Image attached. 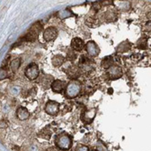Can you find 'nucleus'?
Listing matches in <instances>:
<instances>
[{"mask_svg": "<svg viewBox=\"0 0 151 151\" xmlns=\"http://www.w3.org/2000/svg\"><path fill=\"white\" fill-rule=\"evenodd\" d=\"M137 47L140 49H145L147 47V42L146 38H140L137 43Z\"/></svg>", "mask_w": 151, "mask_h": 151, "instance_id": "aec40b11", "label": "nucleus"}, {"mask_svg": "<svg viewBox=\"0 0 151 151\" xmlns=\"http://www.w3.org/2000/svg\"><path fill=\"white\" fill-rule=\"evenodd\" d=\"M146 27H147V31H151V21H149L148 23H147V25H146Z\"/></svg>", "mask_w": 151, "mask_h": 151, "instance_id": "cd10ccee", "label": "nucleus"}, {"mask_svg": "<svg viewBox=\"0 0 151 151\" xmlns=\"http://www.w3.org/2000/svg\"><path fill=\"white\" fill-rule=\"evenodd\" d=\"M51 135H52V132L49 130V128L48 127H46L44 129H42V130L39 132L38 136L42 138H44V139H49L51 137Z\"/></svg>", "mask_w": 151, "mask_h": 151, "instance_id": "a211bd4d", "label": "nucleus"}, {"mask_svg": "<svg viewBox=\"0 0 151 151\" xmlns=\"http://www.w3.org/2000/svg\"><path fill=\"white\" fill-rule=\"evenodd\" d=\"M128 42H123V43H121V44L118 46V47H117V51H119V52H126V51H127L129 48L130 47H126V45L127 44Z\"/></svg>", "mask_w": 151, "mask_h": 151, "instance_id": "4be33fe9", "label": "nucleus"}, {"mask_svg": "<svg viewBox=\"0 0 151 151\" xmlns=\"http://www.w3.org/2000/svg\"><path fill=\"white\" fill-rule=\"evenodd\" d=\"M58 29L54 27H49L45 29L44 31V34H43V37H44V39L47 42H50V41H53L55 40L58 37Z\"/></svg>", "mask_w": 151, "mask_h": 151, "instance_id": "39448f33", "label": "nucleus"}, {"mask_svg": "<svg viewBox=\"0 0 151 151\" xmlns=\"http://www.w3.org/2000/svg\"><path fill=\"white\" fill-rule=\"evenodd\" d=\"M45 110L48 115L55 116L59 111V104L56 101H48L46 105Z\"/></svg>", "mask_w": 151, "mask_h": 151, "instance_id": "423d86ee", "label": "nucleus"}, {"mask_svg": "<svg viewBox=\"0 0 151 151\" xmlns=\"http://www.w3.org/2000/svg\"><path fill=\"white\" fill-rule=\"evenodd\" d=\"M56 144L58 148L62 150H68L72 146V140L69 136L66 134H62L58 136V137L56 138Z\"/></svg>", "mask_w": 151, "mask_h": 151, "instance_id": "f03ea898", "label": "nucleus"}, {"mask_svg": "<svg viewBox=\"0 0 151 151\" xmlns=\"http://www.w3.org/2000/svg\"><path fill=\"white\" fill-rule=\"evenodd\" d=\"M84 46V41L80 37H74L71 41V47L75 51H81Z\"/></svg>", "mask_w": 151, "mask_h": 151, "instance_id": "9b49d317", "label": "nucleus"}, {"mask_svg": "<svg viewBox=\"0 0 151 151\" xmlns=\"http://www.w3.org/2000/svg\"><path fill=\"white\" fill-rule=\"evenodd\" d=\"M102 6V4L101 2H95L93 5H92V8L93 10H96V11H98V10H99Z\"/></svg>", "mask_w": 151, "mask_h": 151, "instance_id": "b1692460", "label": "nucleus"}, {"mask_svg": "<svg viewBox=\"0 0 151 151\" xmlns=\"http://www.w3.org/2000/svg\"><path fill=\"white\" fill-rule=\"evenodd\" d=\"M113 64V58L111 57H106L105 58L102 59V62H101V67L103 68H106V69H109Z\"/></svg>", "mask_w": 151, "mask_h": 151, "instance_id": "f3484780", "label": "nucleus"}, {"mask_svg": "<svg viewBox=\"0 0 151 151\" xmlns=\"http://www.w3.org/2000/svg\"><path fill=\"white\" fill-rule=\"evenodd\" d=\"M67 58L68 61H74L76 58H77V54H76L75 50H69L68 52V55H67Z\"/></svg>", "mask_w": 151, "mask_h": 151, "instance_id": "412c9836", "label": "nucleus"}, {"mask_svg": "<svg viewBox=\"0 0 151 151\" xmlns=\"http://www.w3.org/2000/svg\"><path fill=\"white\" fill-rule=\"evenodd\" d=\"M8 77H9V72H8V70L5 67H2L1 68H0V80L6 79Z\"/></svg>", "mask_w": 151, "mask_h": 151, "instance_id": "6ab92c4d", "label": "nucleus"}, {"mask_svg": "<svg viewBox=\"0 0 151 151\" xmlns=\"http://www.w3.org/2000/svg\"><path fill=\"white\" fill-rule=\"evenodd\" d=\"M29 112L28 110L26 109L24 106H19L17 110V117L18 118L19 120L21 121H24V120H27L29 118Z\"/></svg>", "mask_w": 151, "mask_h": 151, "instance_id": "9d476101", "label": "nucleus"}, {"mask_svg": "<svg viewBox=\"0 0 151 151\" xmlns=\"http://www.w3.org/2000/svg\"><path fill=\"white\" fill-rule=\"evenodd\" d=\"M7 127H8V121H6V119H1V120H0V128L5 129Z\"/></svg>", "mask_w": 151, "mask_h": 151, "instance_id": "393cba45", "label": "nucleus"}, {"mask_svg": "<svg viewBox=\"0 0 151 151\" xmlns=\"http://www.w3.org/2000/svg\"><path fill=\"white\" fill-rule=\"evenodd\" d=\"M51 88L55 93H62L66 88V82L59 79L54 80L51 84Z\"/></svg>", "mask_w": 151, "mask_h": 151, "instance_id": "6e6552de", "label": "nucleus"}, {"mask_svg": "<svg viewBox=\"0 0 151 151\" xmlns=\"http://www.w3.org/2000/svg\"><path fill=\"white\" fill-rule=\"evenodd\" d=\"M20 65H21V61L19 58H15L11 61L10 63V70H11L13 73L17 72V70L20 68Z\"/></svg>", "mask_w": 151, "mask_h": 151, "instance_id": "dca6fc26", "label": "nucleus"}, {"mask_svg": "<svg viewBox=\"0 0 151 151\" xmlns=\"http://www.w3.org/2000/svg\"><path fill=\"white\" fill-rule=\"evenodd\" d=\"M47 151H59V150L57 147H48L47 149Z\"/></svg>", "mask_w": 151, "mask_h": 151, "instance_id": "bb28decb", "label": "nucleus"}, {"mask_svg": "<svg viewBox=\"0 0 151 151\" xmlns=\"http://www.w3.org/2000/svg\"><path fill=\"white\" fill-rule=\"evenodd\" d=\"M76 151H89V150H88V148L87 147L82 146V147H79Z\"/></svg>", "mask_w": 151, "mask_h": 151, "instance_id": "a878e982", "label": "nucleus"}, {"mask_svg": "<svg viewBox=\"0 0 151 151\" xmlns=\"http://www.w3.org/2000/svg\"><path fill=\"white\" fill-rule=\"evenodd\" d=\"M25 76L30 80L37 79L39 77V69L37 65L35 63L29 64L25 70Z\"/></svg>", "mask_w": 151, "mask_h": 151, "instance_id": "20e7f679", "label": "nucleus"}, {"mask_svg": "<svg viewBox=\"0 0 151 151\" xmlns=\"http://www.w3.org/2000/svg\"><path fill=\"white\" fill-rule=\"evenodd\" d=\"M121 75H122V70L117 66H111L109 68V70H107V74H106V76H109L112 79H116L118 78H120Z\"/></svg>", "mask_w": 151, "mask_h": 151, "instance_id": "1a4fd4ad", "label": "nucleus"}, {"mask_svg": "<svg viewBox=\"0 0 151 151\" xmlns=\"http://www.w3.org/2000/svg\"><path fill=\"white\" fill-rule=\"evenodd\" d=\"M42 30V25L37 22L32 26L29 30L27 31V33L25 36V40L27 41H35L37 39L40 31Z\"/></svg>", "mask_w": 151, "mask_h": 151, "instance_id": "7ed1b4c3", "label": "nucleus"}, {"mask_svg": "<svg viewBox=\"0 0 151 151\" xmlns=\"http://www.w3.org/2000/svg\"><path fill=\"white\" fill-rule=\"evenodd\" d=\"M86 50L90 57H96L99 53V48L94 41H89L86 45Z\"/></svg>", "mask_w": 151, "mask_h": 151, "instance_id": "0eeeda50", "label": "nucleus"}, {"mask_svg": "<svg viewBox=\"0 0 151 151\" xmlns=\"http://www.w3.org/2000/svg\"><path fill=\"white\" fill-rule=\"evenodd\" d=\"M81 91V84L78 81H71L68 83V85L66 87V96L68 99H74L76 96H78Z\"/></svg>", "mask_w": 151, "mask_h": 151, "instance_id": "f257e3e1", "label": "nucleus"}, {"mask_svg": "<svg viewBox=\"0 0 151 151\" xmlns=\"http://www.w3.org/2000/svg\"><path fill=\"white\" fill-rule=\"evenodd\" d=\"M95 111H96L95 109H90V110L86 111L84 115L82 116V120H84L86 123H90L96 116Z\"/></svg>", "mask_w": 151, "mask_h": 151, "instance_id": "ddd939ff", "label": "nucleus"}, {"mask_svg": "<svg viewBox=\"0 0 151 151\" xmlns=\"http://www.w3.org/2000/svg\"><path fill=\"white\" fill-rule=\"evenodd\" d=\"M68 75L69 76V78H78L79 75H80L79 68L78 67H76V66H70V67H68Z\"/></svg>", "mask_w": 151, "mask_h": 151, "instance_id": "4468645a", "label": "nucleus"}, {"mask_svg": "<svg viewBox=\"0 0 151 151\" xmlns=\"http://www.w3.org/2000/svg\"><path fill=\"white\" fill-rule=\"evenodd\" d=\"M65 63V58L62 55H56L52 58V65L54 67L58 68L61 67Z\"/></svg>", "mask_w": 151, "mask_h": 151, "instance_id": "2eb2a0df", "label": "nucleus"}, {"mask_svg": "<svg viewBox=\"0 0 151 151\" xmlns=\"http://www.w3.org/2000/svg\"><path fill=\"white\" fill-rule=\"evenodd\" d=\"M53 81H54V79L52 77H50V76H44V77L41 78L39 83L44 88H48L49 87H51V84Z\"/></svg>", "mask_w": 151, "mask_h": 151, "instance_id": "f8f14e48", "label": "nucleus"}, {"mask_svg": "<svg viewBox=\"0 0 151 151\" xmlns=\"http://www.w3.org/2000/svg\"><path fill=\"white\" fill-rule=\"evenodd\" d=\"M19 91H20V88L17 87V86H14V87H12L11 88H10V91L9 92L11 93L12 95L16 96V95H17L19 93Z\"/></svg>", "mask_w": 151, "mask_h": 151, "instance_id": "5701e85b", "label": "nucleus"}]
</instances>
